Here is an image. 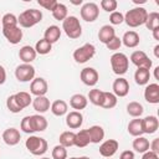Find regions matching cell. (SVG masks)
I'll use <instances>...</instances> for the list:
<instances>
[{"mask_svg": "<svg viewBox=\"0 0 159 159\" xmlns=\"http://www.w3.org/2000/svg\"><path fill=\"white\" fill-rule=\"evenodd\" d=\"M147 16L148 11L142 6H137L127 11V14L124 15V22L129 27H138L145 24Z\"/></svg>", "mask_w": 159, "mask_h": 159, "instance_id": "6da1fadb", "label": "cell"}, {"mask_svg": "<svg viewBox=\"0 0 159 159\" xmlns=\"http://www.w3.org/2000/svg\"><path fill=\"white\" fill-rule=\"evenodd\" d=\"M42 20V12L37 9H27L17 16V24L21 27L30 29Z\"/></svg>", "mask_w": 159, "mask_h": 159, "instance_id": "7a4b0ae2", "label": "cell"}, {"mask_svg": "<svg viewBox=\"0 0 159 159\" xmlns=\"http://www.w3.org/2000/svg\"><path fill=\"white\" fill-rule=\"evenodd\" d=\"M25 147L26 149L32 154V155H43L46 152H47V148H48V144L46 142V139L41 138V137H37V135H30L26 142H25Z\"/></svg>", "mask_w": 159, "mask_h": 159, "instance_id": "3957f363", "label": "cell"}, {"mask_svg": "<svg viewBox=\"0 0 159 159\" xmlns=\"http://www.w3.org/2000/svg\"><path fill=\"white\" fill-rule=\"evenodd\" d=\"M62 30L65 31L67 37L72 40H76L82 35V26L76 16H67L62 21Z\"/></svg>", "mask_w": 159, "mask_h": 159, "instance_id": "277c9868", "label": "cell"}, {"mask_svg": "<svg viewBox=\"0 0 159 159\" xmlns=\"http://www.w3.org/2000/svg\"><path fill=\"white\" fill-rule=\"evenodd\" d=\"M111 66L116 75L122 76L128 71L129 67V58L123 52H116L111 56Z\"/></svg>", "mask_w": 159, "mask_h": 159, "instance_id": "5b68a950", "label": "cell"}, {"mask_svg": "<svg viewBox=\"0 0 159 159\" xmlns=\"http://www.w3.org/2000/svg\"><path fill=\"white\" fill-rule=\"evenodd\" d=\"M96 55V47L92 43H84L83 46L78 47L73 52V60L77 63H84L89 61Z\"/></svg>", "mask_w": 159, "mask_h": 159, "instance_id": "8992f818", "label": "cell"}, {"mask_svg": "<svg viewBox=\"0 0 159 159\" xmlns=\"http://www.w3.org/2000/svg\"><path fill=\"white\" fill-rule=\"evenodd\" d=\"M35 67L31 63L19 65L15 70V77L19 82H30L35 78Z\"/></svg>", "mask_w": 159, "mask_h": 159, "instance_id": "52a82bcc", "label": "cell"}, {"mask_svg": "<svg viewBox=\"0 0 159 159\" xmlns=\"http://www.w3.org/2000/svg\"><path fill=\"white\" fill-rule=\"evenodd\" d=\"M99 16V7L96 2H86L81 7V17L86 22H93Z\"/></svg>", "mask_w": 159, "mask_h": 159, "instance_id": "ba28073f", "label": "cell"}, {"mask_svg": "<svg viewBox=\"0 0 159 159\" xmlns=\"http://www.w3.org/2000/svg\"><path fill=\"white\" fill-rule=\"evenodd\" d=\"M129 60H130V62H132L134 66H137L138 68H139V67H144V68L150 70V68H152V65H153L152 60L147 56V53H145L144 51H140V50L134 51V52L130 55Z\"/></svg>", "mask_w": 159, "mask_h": 159, "instance_id": "9c48e42d", "label": "cell"}, {"mask_svg": "<svg viewBox=\"0 0 159 159\" xmlns=\"http://www.w3.org/2000/svg\"><path fill=\"white\" fill-rule=\"evenodd\" d=\"M80 78L86 86L93 87L97 84V82L99 80V75H98L97 70H94L93 67H84L80 73Z\"/></svg>", "mask_w": 159, "mask_h": 159, "instance_id": "30bf717a", "label": "cell"}, {"mask_svg": "<svg viewBox=\"0 0 159 159\" xmlns=\"http://www.w3.org/2000/svg\"><path fill=\"white\" fill-rule=\"evenodd\" d=\"M48 91V84L46 82L45 78L42 77H36L31 81L30 83V92L35 96V97H40V96H45Z\"/></svg>", "mask_w": 159, "mask_h": 159, "instance_id": "8fae6325", "label": "cell"}, {"mask_svg": "<svg viewBox=\"0 0 159 159\" xmlns=\"http://www.w3.org/2000/svg\"><path fill=\"white\" fill-rule=\"evenodd\" d=\"M119 148V143L116 140V139H108V140H104L101 145H99V154L104 158H111L113 157L117 150Z\"/></svg>", "mask_w": 159, "mask_h": 159, "instance_id": "7c38bea8", "label": "cell"}, {"mask_svg": "<svg viewBox=\"0 0 159 159\" xmlns=\"http://www.w3.org/2000/svg\"><path fill=\"white\" fill-rule=\"evenodd\" d=\"M112 89H113L112 93L116 97H125L129 93V83L125 78L118 77L117 80H114L112 84Z\"/></svg>", "mask_w": 159, "mask_h": 159, "instance_id": "4fadbf2b", "label": "cell"}, {"mask_svg": "<svg viewBox=\"0 0 159 159\" xmlns=\"http://www.w3.org/2000/svg\"><path fill=\"white\" fill-rule=\"evenodd\" d=\"M140 124H142V130L145 134H153L159 128V120L155 116H147L145 118L140 119Z\"/></svg>", "mask_w": 159, "mask_h": 159, "instance_id": "5bb4252c", "label": "cell"}, {"mask_svg": "<svg viewBox=\"0 0 159 159\" xmlns=\"http://www.w3.org/2000/svg\"><path fill=\"white\" fill-rule=\"evenodd\" d=\"M144 99L152 104L159 103V84L158 83L147 84V87L144 89Z\"/></svg>", "mask_w": 159, "mask_h": 159, "instance_id": "9a60e30c", "label": "cell"}, {"mask_svg": "<svg viewBox=\"0 0 159 159\" xmlns=\"http://www.w3.org/2000/svg\"><path fill=\"white\" fill-rule=\"evenodd\" d=\"M2 35L12 45H17L22 40V36H24L22 30L19 26L11 27V29H2Z\"/></svg>", "mask_w": 159, "mask_h": 159, "instance_id": "2e32d148", "label": "cell"}, {"mask_svg": "<svg viewBox=\"0 0 159 159\" xmlns=\"http://www.w3.org/2000/svg\"><path fill=\"white\" fill-rule=\"evenodd\" d=\"M21 139V134L19 132V129L11 127V128H7L2 132V140L5 144L12 147V145H16Z\"/></svg>", "mask_w": 159, "mask_h": 159, "instance_id": "e0dca14e", "label": "cell"}, {"mask_svg": "<svg viewBox=\"0 0 159 159\" xmlns=\"http://www.w3.org/2000/svg\"><path fill=\"white\" fill-rule=\"evenodd\" d=\"M83 123V116L78 111H71L66 114V124L70 129H78Z\"/></svg>", "mask_w": 159, "mask_h": 159, "instance_id": "ac0fdd59", "label": "cell"}, {"mask_svg": "<svg viewBox=\"0 0 159 159\" xmlns=\"http://www.w3.org/2000/svg\"><path fill=\"white\" fill-rule=\"evenodd\" d=\"M120 40H122V43H123L125 47H128V48H134V47H137V46L139 45V42H140L139 35H138L135 31H133V30H129V31L124 32V35H123V37H122Z\"/></svg>", "mask_w": 159, "mask_h": 159, "instance_id": "d6986e66", "label": "cell"}, {"mask_svg": "<svg viewBox=\"0 0 159 159\" xmlns=\"http://www.w3.org/2000/svg\"><path fill=\"white\" fill-rule=\"evenodd\" d=\"M36 56H37V53H36L35 48L31 47L30 45L22 46V47L20 48V51H19V57H20V60H21L24 63H31V62L36 58Z\"/></svg>", "mask_w": 159, "mask_h": 159, "instance_id": "ffe728a7", "label": "cell"}, {"mask_svg": "<svg viewBox=\"0 0 159 159\" xmlns=\"http://www.w3.org/2000/svg\"><path fill=\"white\" fill-rule=\"evenodd\" d=\"M32 107L36 112H39L41 114V113H45L50 109L51 103L46 96H40V97H35L32 99Z\"/></svg>", "mask_w": 159, "mask_h": 159, "instance_id": "44dd1931", "label": "cell"}, {"mask_svg": "<svg viewBox=\"0 0 159 159\" xmlns=\"http://www.w3.org/2000/svg\"><path fill=\"white\" fill-rule=\"evenodd\" d=\"M114 36H116V30L111 25H104L98 31V40L104 45H107Z\"/></svg>", "mask_w": 159, "mask_h": 159, "instance_id": "7402d4cb", "label": "cell"}, {"mask_svg": "<svg viewBox=\"0 0 159 159\" xmlns=\"http://www.w3.org/2000/svg\"><path fill=\"white\" fill-rule=\"evenodd\" d=\"M87 103H88L87 97L83 96V94H81V93H76V94H73L70 98V106L75 111H78V112H81L82 109H84L87 107Z\"/></svg>", "mask_w": 159, "mask_h": 159, "instance_id": "603a6c76", "label": "cell"}, {"mask_svg": "<svg viewBox=\"0 0 159 159\" xmlns=\"http://www.w3.org/2000/svg\"><path fill=\"white\" fill-rule=\"evenodd\" d=\"M91 143L93 144H98L104 139V129L101 125H92L87 129Z\"/></svg>", "mask_w": 159, "mask_h": 159, "instance_id": "cb8c5ba5", "label": "cell"}, {"mask_svg": "<svg viewBox=\"0 0 159 159\" xmlns=\"http://www.w3.org/2000/svg\"><path fill=\"white\" fill-rule=\"evenodd\" d=\"M116 106H117V97L112 92L103 91L102 97H101V102H99V107L106 108V109H111V108H114Z\"/></svg>", "mask_w": 159, "mask_h": 159, "instance_id": "d4e9b609", "label": "cell"}, {"mask_svg": "<svg viewBox=\"0 0 159 159\" xmlns=\"http://www.w3.org/2000/svg\"><path fill=\"white\" fill-rule=\"evenodd\" d=\"M60 37H61V30H60L58 26L51 25V26H48V27L45 30L43 39H45L46 41H48L51 45L55 43V42H57V41L60 40Z\"/></svg>", "mask_w": 159, "mask_h": 159, "instance_id": "484cf974", "label": "cell"}, {"mask_svg": "<svg viewBox=\"0 0 159 159\" xmlns=\"http://www.w3.org/2000/svg\"><path fill=\"white\" fill-rule=\"evenodd\" d=\"M149 80H150V70L144 68V67L137 68V71L134 73V81L137 84L145 86L149 83Z\"/></svg>", "mask_w": 159, "mask_h": 159, "instance_id": "4316f807", "label": "cell"}, {"mask_svg": "<svg viewBox=\"0 0 159 159\" xmlns=\"http://www.w3.org/2000/svg\"><path fill=\"white\" fill-rule=\"evenodd\" d=\"M51 112L53 116L56 117H62L65 114H67V111H68V106L67 103L63 101V99H56L51 103V107H50Z\"/></svg>", "mask_w": 159, "mask_h": 159, "instance_id": "83f0119b", "label": "cell"}, {"mask_svg": "<svg viewBox=\"0 0 159 159\" xmlns=\"http://www.w3.org/2000/svg\"><path fill=\"white\" fill-rule=\"evenodd\" d=\"M31 125H32L34 132H43L46 130L48 123H47V119L42 114H34L31 116Z\"/></svg>", "mask_w": 159, "mask_h": 159, "instance_id": "f1b7e54d", "label": "cell"}, {"mask_svg": "<svg viewBox=\"0 0 159 159\" xmlns=\"http://www.w3.org/2000/svg\"><path fill=\"white\" fill-rule=\"evenodd\" d=\"M149 140L145 138V137H135V139L133 140V143H132V147H133V149L135 150V152H138V153H145V152H148L149 150Z\"/></svg>", "mask_w": 159, "mask_h": 159, "instance_id": "f546056e", "label": "cell"}, {"mask_svg": "<svg viewBox=\"0 0 159 159\" xmlns=\"http://www.w3.org/2000/svg\"><path fill=\"white\" fill-rule=\"evenodd\" d=\"M75 138H76V133L75 132H71V130H66V132H62L60 134V145L65 147V148H70V147H73L75 145Z\"/></svg>", "mask_w": 159, "mask_h": 159, "instance_id": "4dcf8cb0", "label": "cell"}, {"mask_svg": "<svg viewBox=\"0 0 159 159\" xmlns=\"http://www.w3.org/2000/svg\"><path fill=\"white\" fill-rule=\"evenodd\" d=\"M89 143H91V139H89V135H88L87 129H82V130H80V132L76 133V138H75V145L76 147L84 148Z\"/></svg>", "mask_w": 159, "mask_h": 159, "instance_id": "1f68e13d", "label": "cell"}, {"mask_svg": "<svg viewBox=\"0 0 159 159\" xmlns=\"http://www.w3.org/2000/svg\"><path fill=\"white\" fill-rule=\"evenodd\" d=\"M143 112H144V108L139 102L133 101L127 104V113L133 118H139L143 114Z\"/></svg>", "mask_w": 159, "mask_h": 159, "instance_id": "d6a6232c", "label": "cell"}, {"mask_svg": "<svg viewBox=\"0 0 159 159\" xmlns=\"http://www.w3.org/2000/svg\"><path fill=\"white\" fill-rule=\"evenodd\" d=\"M15 99H16L17 104L21 107V109H25L26 107H29L32 103V98H31L30 93L24 92V91L15 93Z\"/></svg>", "mask_w": 159, "mask_h": 159, "instance_id": "836d02e7", "label": "cell"}, {"mask_svg": "<svg viewBox=\"0 0 159 159\" xmlns=\"http://www.w3.org/2000/svg\"><path fill=\"white\" fill-rule=\"evenodd\" d=\"M128 133L133 137H140L143 133L142 130V124H140V118H134L128 123Z\"/></svg>", "mask_w": 159, "mask_h": 159, "instance_id": "e575fe53", "label": "cell"}, {"mask_svg": "<svg viewBox=\"0 0 159 159\" xmlns=\"http://www.w3.org/2000/svg\"><path fill=\"white\" fill-rule=\"evenodd\" d=\"M52 12V16L55 20L57 21H63L68 15H67V6L65 4H61V2H57V5L55 6V9L51 11Z\"/></svg>", "mask_w": 159, "mask_h": 159, "instance_id": "d590c367", "label": "cell"}, {"mask_svg": "<svg viewBox=\"0 0 159 159\" xmlns=\"http://www.w3.org/2000/svg\"><path fill=\"white\" fill-rule=\"evenodd\" d=\"M34 48H35L36 53H40V55H47V53L51 52V50H52V45H51L48 41H46L45 39H41V40H39V41L36 42V45H35Z\"/></svg>", "mask_w": 159, "mask_h": 159, "instance_id": "8d00e7d4", "label": "cell"}, {"mask_svg": "<svg viewBox=\"0 0 159 159\" xmlns=\"http://www.w3.org/2000/svg\"><path fill=\"white\" fill-rule=\"evenodd\" d=\"M148 30L153 31L154 29L159 27V14L153 11V12H148V16H147V20H145V24Z\"/></svg>", "mask_w": 159, "mask_h": 159, "instance_id": "74e56055", "label": "cell"}, {"mask_svg": "<svg viewBox=\"0 0 159 159\" xmlns=\"http://www.w3.org/2000/svg\"><path fill=\"white\" fill-rule=\"evenodd\" d=\"M1 24H2V29H11V27H16L17 24V17L14 14H5L1 19Z\"/></svg>", "mask_w": 159, "mask_h": 159, "instance_id": "f35d334b", "label": "cell"}, {"mask_svg": "<svg viewBox=\"0 0 159 159\" xmlns=\"http://www.w3.org/2000/svg\"><path fill=\"white\" fill-rule=\"evenodd\" d=\"M6 107H7V109L11 113H19V112L22 111L21 107L17 104V102L15 99V94H11V96L7 97V99H6Z\"/></svg>", "mask_w": 159, "mask_h": 159, "instance_id": "ab89813d", "label": "cell"}, {"mask_svg": "<svg viewBox=\"0 0 159 159\" xmlns=\"http://www.w3.org/2000/svg\"><path fill=\"white\" fill-rule=\"evenodd\" d=\"M52 159H67V149L62 145H55L52 149Z\"/></svg>", "mask_w": 159, "mask_h": 159, "instance_id": "60d3db41", "label": "cell"}, {"mask_svg": "<svg viewBox=\"0 0 159 159\" xmlns=\"http://www.w3.org/2000/svg\"><path fill=\"white\" fill-rule=\"evenodd\" d=\"M102 92H103V91H101V89H98V88L91 89L89 93H88V99H89V102H91L92 104H94V106H99L101 97H102Z\"/></svg>", "mask_w": 159, "mask_h": 159, "instance_id": "b9f144b4", "label": "cell"}, {"mask_svg": "<svg viewBox=\"0 0 159 159\" xmlns=\"http://www.w3.org/2000/svg\"><path fill=\"white\" fill-rule=\"evenodd\" d=\"M20 129H21L24 133H27V134L34 133V129H32V125H31V116H26V117H24V118L21 119Z\"/></svg>", "mask_w": 159, "mask_h": 159, "instance_id": "7bdbcfd3", "label": "cell"}, {"mask_svg": "<svg viewBox=\"0 0 159 159\" xmlns=\"http://www.w3.org/2000/svg\"><path fill=\"white\" fill-rule=\"evenodd\" d=\"M117 6H118V2L116 0H102L101 1V7L107 12L117 11Z\"/></svg>", "mask_w": 159, "mask_h": 159, "instance_id": "ee69618b", "label": "cell"}, {"mask_svg": "<svg viewBox=\"0 0 159 159\" xmlns=\"http://www.w3.org/2000/svg\"><path fill=\"white\" fill-rule=\"evenodd\" d=\"M124 21V15L120 11H113L109 15V22L112 25H120Z\"/></svg>", "mask_w": 159, "mask_h": 159, "instance_id": "f6af8a7d", "label": "cell"}, {"mask_svg": "<svg viewBox=\"0 0 159 159\" xmlns=\"http://www.w3.org/2000/svg\"><path fill=\"white\" fill-rule=\"evenodd\" d=\"M106 46H107V48L111 50V51H117V50H119L120 46H122V40H120L118 36H114Z\"/></svg>", "mask_w": 159, "mask_h": 159, "instance_id": "bcb514c9", "label": "cell"}, {"mask_svg": "<svg viewBox=\"0 0 159 159\" xmlns=\"http://www.w3.org/2000/svg\"><path fill=\"white\" fill-rule=\"evenodd\" d=\"M57 2L58 1H56V0H39L37 1V4L40 6H42L46 10H50V11H52L55 9V6L57 5Z\"/></svg>", "mask_w": 159, "mask_h": 159, "instance_id": "7dc6e473", "label": "cell"}, {"mask_svg": "<svg viewBox=\"0 0 159 159\" xmlns=\"http://www.w3.org/2000/svg\"><path fill=\"white\" fill-rule=\"evenodd\" d=\"M149 149L150 152H154V153H159V138H155L153 139V142L149 144Z\"/></svg>", "mask_w": 159, "mask_h": 159, "instance_id": "c3c4849f", "label": "cell"}, {"mask_svg": "<svg viewBox=\"0 0 159 159\" xmlns=\"http://www.w3.org/2000/svg\"><path fill=\"white\" fill-rule=\"evenodd\" d=\"M119 159H134V153L132 150H124L120 153Z\"/></svg>", "mask_w": 159, "mask_h": 159, "instance_id": "681fc988", "label": "cell"}, {"mask_svg": "<svg viewBox=\"0 0 159 159\" xmlns=\"http://www.w3.org/2000/svg\"><path fill=\"white\" fill-rule=\"evenodd\" d=\"M142 159H159V155H158L157 153H154V152H150V150H148V152L143 153V157H142Z\"/></svg>", "mask_w": 159, "mask_h": 159, "instance_id": "f907efd6", "label": "cell"}, {"mask_svg": "<svg viewBox=\"0 0 159 159\" xmlns=\"http://www.w3.org/2000/svg\"><path fill=\"white\" fill-rule=\"evenodd\" d=\"M6 81V71L4 68V66L0 65V84H4Z\"/></svg>", "mask_w": 159, "mask_h": 159, "instance_id": "816d5d0a", "label": "cell"}, {"mask_svg": "<svg viewBox=\"0 0 159 159\" xmlns=\"http://www.w3.org/2000/svg\"><path fill=\"white\" fill-rule=\"evenodd\" d=\"M153 37H154V40H157V41H159V27H157V29H154L153 31Z\"/></svg>", "mask_w": 159, "mask_h": 159, "instance_id": "f5cc1de1", "label": "cell"}, {"mask_svg": "<svg viewBox=\"0 0 159 159\" xmlns=\"http://www.w3.org/2000/svg\"><path fill=\"white\" fill-rule=\"evenodd\" d=\"M154 56L157 58H159V45H155L154 46Z\"/></svg>", "mask_w": 159, "mask_h": 159, "instance_id": "db71d44e", "label": "cell"}, {"mask_svg": "<svg viewBox=\"0 0 159 159\" xmlns=\"http://www.w3.org/2000/svg\"><path fill=\"white\" fill-rule=\"evenodd\" d=\"M159 66H157L155 68H154V77H155V80H159Z\"/></svg>", "mask_w": 159, "mask_h": 159, "instance_id": "11a10c76", "label": "cell"}, {"mask_svg": "<svg viewBox=\"0 0 159 159\" xmlns=\"http://www.w3.org/2000/svg\"><path fill=\"white\" fill-rule=\"evenodd\" d=\"M147 0H133V2L134 4H144Z\"/></svg>", "mask_w": 159, "mask_h": 159, "instance_id": "9f6ffc18", "label": "cell"}, {"mask_svg": "<svg viewBox=\"0 0 159 159\" xmlns=\"http://www.w3.org/2000/svg\"><path fill=\"white\" fill-rule=\"evenodd\" d=\"M80 159H91V158H88V157H84V155H83V157H80Z\"/></svg>", "mask_w": 159, "mask_h": 159, "instance_id": "6f0895ef", "label": "cell"}, {"mask_svg": "<svg viewBox=\"0 0 159 159\" xmlns=\"http://www.w3.org/2000/svg\"><path fill=\"white\" fill-rule=\"evenodd\" d=\"M40 159H50V158H47V157H43V158H40Z\"/></svg>", "mask_w": 159, "mask_h": 159, "instance_id": "680465c9", "label": "cell"}, {"mask_svg": "<svg viewBox=\"0 0 159 159\" xmlns=\"http://www.w3.org/2000/svg\"><path fill=\"white\" fill-rule=\"evenodd\" d=\"M70 159H80V158H76V157H72V158H70Z\"/></svg>", "mask_w": 159, "mask_h": 159, "instance_id": "91938a15", "label": "cell"}]
</instances>
